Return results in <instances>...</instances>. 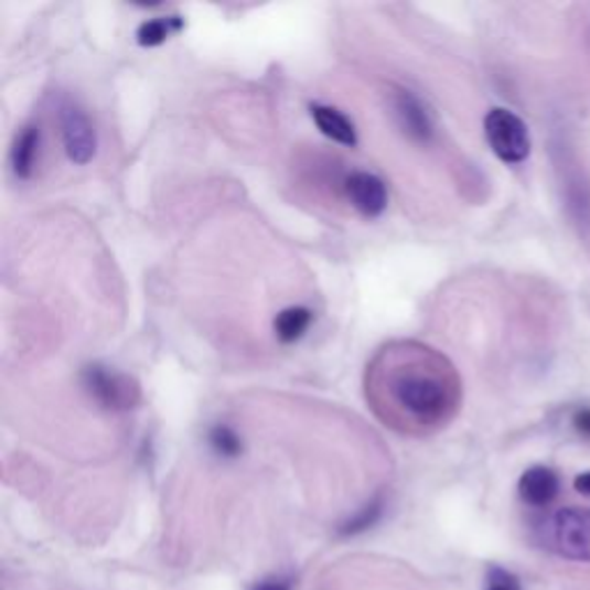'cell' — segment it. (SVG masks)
Instances as JSON below:
<instances>
[{
	"mask_svg": "<svg viewBox=\"0 0 590 590\" xmlns=\"http://www.w3.org/2000/svg\"><path fill=\"white\" fill-rule=\"evenodd\" d=\"M367 399L388 427L429 433L446 427L457 414L461 383L439 351L397 342L380 348L367 367Z\"/></svg>",
	"mask_w": 590,
	"mask_h": 590,
	"instance_id": "obj_1",
	"label": "cell"
},
{
	"mask_svg": "<svg viewBox=\"0 0 590 590\" xmlns=\"http://www.w3.org/2000/svg\"><path fill=\"white\" fill-rule=\"evenodd\" d=\"M484 137L490 141L494 155L505 164H522L530 155V135L526 122L503 107L486 114Z\"/></svg>",
	"mask_w": 590,
	"mask_h": 590,
	"instance_id": "obj_2",
	"label": "cell"
},
{
	"mask_svg": "<svg viewBox=\"0 0 590 590\" xmlns=\"http://www.w3.org/2000/svg\"><path fill=\"white\" fill-rule=\"evenodd\" d=\"M549 545L562 558L590 562V509H558L549 524Z\"/></svg>",
	"mask_w": 590,
	"mask_h": 590,
	"instance_id": "obj_3",
	"label": "cell"
},
{
	"mask_svg": "<svg viewBox=\"0 0 590 590\" xmlns=\"http://www.w3.org/2000/svg\"><path fill=\"white\" fill-rule=\"evenodd\" d=\"M88 395L107 410H127L139 401V386L125 374L109 372L101 365H90L82 374Z\"/></svg>",
	"mask_w": 590,
	"mask_h": 590,
	"instance_id": "obj_4",
	"label": "cell"
},
{
	"mask_svg": "<svg viewBox=\"0 0 590 590\" xmlns=\"http://www.w3.org/2000/svg\"><path fill=\"white\" fill-rule=\"evenodd\" d=\"M61 135L69 162L88 164L97 152V132L86 116L76 105H65L61 109Z\"/></svg>",
	"mask_w": 590,
	"mask_h": 590,
	"instance_id": "obj_5",
	"label": "cell"
},
{
	"mask_svg": "<svg viewBox=\"0 0 590 590\" xmlns=\"http://www.w3.org/2000/svg\"><path fill=\"white\" fill-rule=\"evenodd\" d=\"M346 196L353 208L367 219L380 217L388 208V187L369 171H355L346 178Z\"/></svg>",
	"mask_w": 590,
	"mask_h": 590,
	"instance_id": "obj_6",
	"label": "cell"
},
{
	"mask_svg": "<svg viewBox=\"0 0 590 590\" xmlns=\"http://www.w3.org/2000/svg\"><path fill=\"white\" fill-rule=\"evenodd\" d=\"M395 118L401 130L418 143H427L433 137V120L422 101L408 90H397L393 99Z\"/></svg>",
	"mask_w": 590,
	"mask_h": 590,
	"instance_id": "obj_7",
	"label": "cell"
},
{
	"mask_svg": "<svg viewBox=\"0 0 590 590\" xmlns=\"http://www.w3.org/2000/svg\"><path fill=\"white\" fill-rule=\"evenodd\" d=\"M560 492V480L549 466H530L519 478V496L533 507H545L556 501Z\"/></svg>",
	"mask_w": 590,
	"mask_h": 590,
	"instance_id": "obj_8",
	"label": "cell"
},
{
	"mask_svg": "<svg viewBox=\"0 0 590 590\" xmlns=\"http://www.w3.org/2000/svg\"><path fill=\"white\" fill-rule=\"evenodd\" d=\"M40 141H42V132L37 125H25L17 135L10 160H12V171L19 181H29V178L33 175L35 162L40 155Z\"/></svg>",
	"mask_w": 590,
	"mask_h": 590,
	"instance_id": "obj_9",
	"label": "cell"
},
{
	"mask_svg": "<svg viewBox=\"0 0 590 590\" xmlns=\"http://www.w3.org/2000/svg\"><path fill=\"white\" fill-rule=\"evenodd\" d=\"M312 120L321 130L323 137L332 139L340 146L353 148L357 143V132L355 125L335 107H325V105H312Z\"/></svg>",
	"mask_w": 590,
	"mask_h": 590,
	"instance_id": "obj_10",
	"label": "cell"
},
{
	"mask_svg": "<svg viewBox=\"0 0 590 590\" xmlns=\"http://www.w3.org/2000/svg\"><path fill=\"white\" fill-rule=\"evenodd\" d=\"M314 314L307 307H287L285 312H279L275 319V335L281 344H296L302 340L307 328L312 325Z\"/></svg>",
	"mask_w": 590,
	"mask_h": 590,
	"instance_id": "obj_11",
	"label": "cell"
},
{
	"mask_svg": "<svg viewBox=\"0 0 590 590\" xmlns=\"http://www.w3.org/2000/svg\"><path fill=\"white\" fill-rule=\"evenodd\" d=\"M183 31V19L181 17H158L150 19L139 25L137 31V42L141 46H160L164 44L171 35Z\"/></svg>",
	"mask_w": 590,
	"mask_h": 590,
	"instance_id": "obj_12",
	"label": "cell"
},
{
	"mask_svg": "<svg viewBox=\"0 0 590 590\" xmlns=\"http://www.w3.org/2000/svg\"><path fill=\"white\" fill-rule=\"evenodd\" d=\"M383 515V501L376 498L372 503H367L361 512H355L353 517H348L342 526H340V535H357V533H365L367 528H372Z\"/></svg>",
	"mask_w": 590,
	"mask_h": 590,
	"instance_id": "obj_13",
	"label": "cell"
},
{
	"mask_svg": "<svg viewBox=\"0 0 590 590\" xmlns=\"http://www.w3.org/2000/svg\"><path fill=\"white\" fill-rule=\"evenodd\" d=\"M211 448L224 459H236L243 452V441H240V436L230 427L217 425L211 431Z\"/></svg>",
	"mask_w": 590,
	"mask_h": 590,
	"instance_id": "obj_14",
	"label": "cell"
},
{
	"mask_svg": "<svg viewBox=\"0 0 590 590\" xmlns=\"http://www.w3.org/2000/svg\"><path fill=\"white\" fill-rule=\"evenodd\" d=\"M249 590H293V577H266L261 581H256Z\"/></svg>",
	"mask_w": 590,
	"mask_h": 590,
	"instance_id": "obj_15",
	"label": "cell"
},
{
	"mask_svg": "<svg viewBox=\"0 0 590 590\" xmlns=\"http://www.w3.org/2000/svg\"><path fill=\"white\" fill-rule=\"evenodd\" d=\"M486 590H519L517 588V581L515 577H509L505 570H492V577H490V588Z\"/></svg>",
	"mask_w": 590,
	"mask_h": 590,
	"instance_id": "obj_16",
	"label": "cell"
},
{
	"mask_svg": "<svg viewBox=\"0 0 590 590\" xmlns=\"http://www.w3.org/2000/svg\"><path fill=\"white\" fill-rule=\"evenodd\" d=\"M572 425H575V429H577L581 436H586V439H590V408H581V410H577L575 418H572Z\"/></svg>",
	"mask_w": 590,
	"mask_h": 590,
	"instance_id": "obj_17",
	"label": "cell"
},
{
	"mask_svg": "<svg viewBox=\"0 0 590 590\" xmlns=\"http://www.w3.org/2000/svg\"><path fill=\"white\" fill-rule=\"evenodd\" d=\"M575 490L583 496H590V471L575 478Z\"/></svg>",
	"mask_w": 590,
	"mask_h": 590,
	"instance_id": "obj_18",
	"label": "cell"
}]
</instances>
